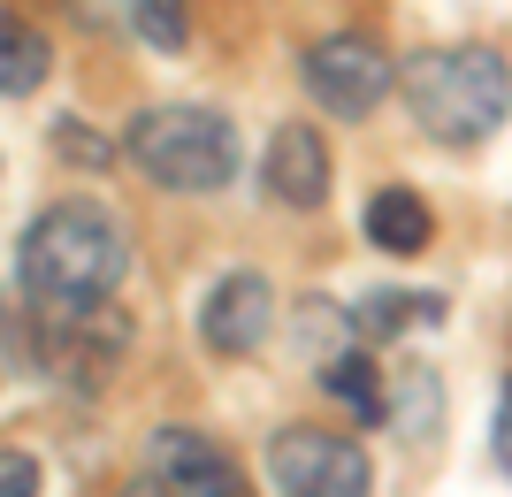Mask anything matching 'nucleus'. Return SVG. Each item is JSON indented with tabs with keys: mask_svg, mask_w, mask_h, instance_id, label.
Segmentation results:
<instances>
[{
	"mask_svg": "<svg viewBox=\"0 0 512 497\" xmlns=\"http://www.w3.org/2000/svg\"><path fill=\"white\" fill-rule=\"evenodd\" d=\"M383 429H398L406 444H428V436L444 429V383H436V368H398V375H390Z\"/></svg>",
	"mask_w": 512,
	"mask_h": 497,
	"instance_id": "10",
	"label": "nucleus"
},
{
	"mask_svg": "<svg viewBox=\"0 0 512 497\" xmlns=\"http://www.w3.org/2000/svg\"><path fill=\"white\" fill-rule=\"evenodd\" d=\"M123 268H130L123 222L107 215L100 199H54L46 215H31V230L16 245V283L46 322L107 306L115 283H123Z\"/></svg>",
	"mask_w": 512,
	"mask_h": 497,
	"instance_id": "1",
	"label": "nucleus"
},
{
	"mask_svg": "<svg viewBox=\"0 0 512 497\" xmlns=\"http://www.w3.org/2000/svg\"><path fill=\"white\" fill-rule=\"evenodd\" d=\"M260 184H268V199H276V207H299V215H314L321 199H329V184H337L321 130H314V123H283L276 138H268Z\"/></svg>",
	"mask_w": 512,
	"mask_h": 497,
	"instance_id": "8",
	"label": "nucleus"
},
{
	"mask_svg": "<svg viewBox=\"0 0 512 497\" xmlns=\"http://www.w3.org/2000/svg\"><path fill=\"white\" fill-rule=\"evenodd\" d=\"M299 77H306V92H314L321 108L344 115V123H367V115L398 92V62L383 54L375 31H329V39H314L299 54Z\"/></svg>",
	"mask_w": 512,
	"mask_h": 497,
	"instance_id": "4",
	"label": "nucleus"
},
{
	"mask_svg": "<svg viewBox=\"0 0 512 497\" xmlns=\"http://www.w3.org/2000/svg\"><path fill=\"white\" fill-rule=\"evenodd\" d=\"M367 245L375 253H398V260H413V253H428V238H436V215H428V199L413 192V184H383V192L367 199Z\"/></svg>",
	"mask_w": 512,
	"mask_h": 497,
	"instance_id": "9",
	"label": "nucleus"
},
{
	"mask_svg": "<svg viewBox=\"0 0 512 497\" xmlns=\"http://www.w3.org/2000/svg\"><path fill=\"white\" fill-rule=\"evenodd\" d=\"M413 322H444V299H421V291H367L360 306H352V329H360L367 345L375 337H398V329H413Z\"/></svg>",
	"mask_w": 512,
	"mask_h": 497,
	"instance_id": "13",
	"label": "nucleus"
},
{
	"mask_svg": "<svg viewBox=\"0 0 512 497\" xmlns=\"http://www.w3.org/2000/svg\"><path fill=\"white\" fill-rule=\"evenodd\" d=\"M146 475L161 482V497H245L237 459L222 452L214 436L184 429V421H169V429L146 436Z\"/></svg>",
	"mask_w": 512,
	"mask_h": 497,
	"instance_id": "7",
	"label": "nucleus"
},
{
	"mask_svg": "<svg viewBox=\"0 0 512 497\" xmlns=\"http://www.w3.org/2000/svg\"><path fill=\"white\" fill-rule=\"evenodd\" d=\"M314 383L337 398V406H352L360 421H383V368L367 360V337H352V345H337L329 360H314Z\"/></svg>",
	"mask_w": 512,
	"mask_h": 497,
	"instance_id": "11",
	"label": "nucleus"
},
{
	"mask_svg": "<svg viewBox=\"0 0 512 497\" xmlns=\"http://www.w3.org/2000/svg\"><path fill=\"white\" fill-rule=\"evenodd\" d=\"M130 31L153 46V54H176L192 39V8L184 0H130Z\"/></svg>",
	"mask_w": 512,
	"mask_h": 497,
	"instance_id": "14",
	"label": "nucleus"
},
{
	"mask_svg": "<svg viewBox=\"0 0 512 497\" xmlns=\"http://www.w3.org/2000/svg\"><path fill=\"white\" fill-rule=\"evenodd\" d=\"M123 153L138 161L146 184L161 192H184V199H207L222 184H237V123L222 108H199V100H176V108H138L123 130Z\"/></svg>",
	"mask_w": 512,
	"mask_h": 497,
	"instance_id": "3",
	"label": "nucleus"
},
{
	"mask_svg": "<svg viewBox=\"0 0 512 497\" xmlns=\"http://www.w3.org/2000/svg\"><path fill=\"white\" fill-rule=\"evenodd\" d=\"M54 69V46H46L39 23H23L16 8H0V100H31Z\"/></svg>",
	"mask_w": 512,
	"mask_h": 497,
	"instance_id": "12",
	"label": "nucleus"
},
{
	"mask_svg": "<svg viewBox=\"0 0 512 497\" xmlns=\"http://www.w3.org/2000/svg\"><path fill=\"white\" fill-rule=\"evenodd\" d=\"M245 497H253V490H245Z\"/></svg>",
	"mask_w": 512,
	"mask_h": 497,
	"instance_id": "19",
	"label": "nucleus"
},
{
	"mask_svg": "<svg viewBox=\"0 0 512 497\" xmlns=\"http://www.w3.org/2000/svg\"><path fill=\"white\" fill-rule=\"evenodd\" d=\"M398 92L421 138L436 146H482L512 115V62L497 46H428L398 62Z\"/></svg>",
	"mask_w": 512,
	"mask_h": 497,
	"instance_id": "2",
	"label": "nucleus"
},
{
	"mask_svg": "<svg viewBox=\"0 0 512 497\" xmlns=\"http://www.w3.org/2000/svg\"><path fill=\"white\" fill-rule=\"evenodd\" d=\"M46 146L62 153V161H77V169H107V161H115V138H92L85 115H62V123L46 130Z\"/></svg>",
	"mask_w": 512,
	"mask_h": 497,
	"instance_id": "15",
	"label": "nucleus"
},
{
	"mask_svg": "<svg viewBox=\"0 0 512 497\" xmlns=\"http://www.w3.org/2000/svg\"><path fill=\"white\" fill-rule=\"evenodd\" d=\"M490 459L512 475V375H505V390H497V421H490Z\"/></svg>",
	"mask_w": 512,
	"mask_h": 497,
	"instance_id": "17",
	"label": "nucleus"
},
{
	"mask_svg": "<svg viewBox=\"0 0 512 497\" xmlns=\"http://www.w3.org/2000/svg\"><path fill=\"white\" fill-rule=\"evenodd\" d=\"M268 329H276V283L260 276V268H230V276L207 291V306H199V345H207L214 360L260 352Z\"/></svg>",
	"mask_w": 512,
	"mask_h": 497,
	"instance_id": "6",
	"label": "nucleus"
},
{
	"mask_svg": "<svg viewBox=\"0 0 512 497\" xmlns=\"http://www.w3.org/2000/svg\"><path fill=\"white\" fill-rule=\"evenodd\" d=\"M123 497H161V482H153V475H146V482H130V490H123Z\"/></svg>",
	"mask_w": 512,
	"mask_h": 497,
	"instance_id": "18",
	"label": "nucleus"
},
{
	"mask_svg": "<svg viewBox=\"0 0 512 497\" xmlns=\"http://www.w3.org/2000/svg\"><path fill=\"white\" fill-rule=\"evenodd\" d=\"M268 482L276 497H375V459L337 429H276Z\"/></svg>",
	"mask_w": 512,
	"mask_h": 497,
	"instance_id": "5",
	"label": "nucleus"
},
{
	"mask_svg": "<svg viewBox=\"0 0 512 497\" xmlns=\"http://www.w3.org/2000/svg\"><path fill=\"white\" fill-rule=\"evenodd\" d=\"M0 497H39V459L0 444Z\"/></svg>",
	"mask_w": 512,
	"mask_h": 497,
	"instance_id": "16",
	"label": "nucleus"
}]
</instances>
